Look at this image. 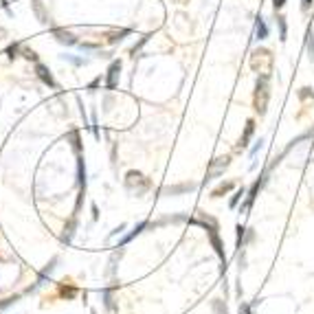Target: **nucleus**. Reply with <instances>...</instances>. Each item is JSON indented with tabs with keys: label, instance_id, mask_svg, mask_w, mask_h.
<instances>
[{
	"label": "nucleus",
	"instance_id": "nucleus-1",
	"mask_svg": "<svg viewBox=\"0 0 314 314\" xmlns=\"http://www.w3.org/2000/svg\"><path fill=\"white\" fill-rule=\"evenodd\" d=\"M268 99H270V75H262L257 79V86H255V110L259 115H266V108H268Z\"/></svg>",
	"mask_w": 314,
	"mask_h": 314
},
{
	"label": "nucleus",
	"instance_id": "nucleus-19",
	"mask_svg": "<svg viewBox=\"0 0 314 314\" xmlns=\"http://www.w3.org/2000/svg\"><path fill=\"white\" fill-rule=\"evenodd\" d=\"M18 51H20V44H13V47H9V48H7V55L13 60V57L18 55Z\"/></svg>",
	"mask_w": 314,
	"mask_h": 314
},
{
	"label": "nucleus",
	"instance_id": "nucleus-7",
	"mask_svg": "<svg viewBox=\"0 0 314 314\" xmlns=\"http://www.w3.org/2000/svg\"><path fill=\"white\" fill-rule=\"evenodd\" d=\"M209 240H211L213 248H216V253H217V257L224 259V262H226V257H224V246H222V240H220V235H217V229H209Z\"/></svg>",
	"mask_w": 314,
	"mask_h": 314
},
{
	"label": "nucleus",
	"instance_id": "nucleus-5",
	"mask_svg": "<svg viewBox=\"0 0 314 314\" xmlns=\"http://www.w3.org/2000/svg\"><path fill=\"white\" fill-rule=\"evenodd\" d=\"M119 72H121V62H112L110 68H108V79H106L108 88H115L119 84Z\"/></svg>",
	"mask_w": 314,
	"mask_h": 314
},
{
	"label": "nucleus",
	"instance_id": "nucleus-9",
	"mask_svg": "<svg viewBox=\"0 0 314 314\" xmlns=\"http://www.w3.org/2000/svg\"><path fill=\"white\" fill-rule=\"evenodd\" d=\"M253 132H255V121H253V119H248V121H246V130H244L242 139H240V145H238V149H244V147H248V141H251Z\"/></svg>",
	"mask_w": 314,
	"mask_h": 314
},
{
	"label": "nucleus",
	"instance_id": "nucleus-14",
	"mask_svg": "<svg viewBox=\"0 0 314 314\" xmlns=\"http://www.w3.org/2000/svg\"><path fill=\"white\" fill-rule=\"evenodd\" d=\"M306 47H308V55H310V60H314V35H312V29L306 31Z\"/></svg>",
	"mask_w": 314,
	"mask_h": 314
},
{
	"label": "nucleus",
	"instance_id": "nucleus-17",
	"mask_svg": "<svg viewBox=\"0 0 314 314\" xmlns=\"http://www.w3.org/2000/svg\"><path fill=\"white\" fill-rule=\"evenodd\" d=\"M145 226H147V222H141V224H139V226H136V229H134V231H132V233H130V235H127V238H123V242H121V244H125V242H130V240H132V238H134V235H139V233H141V231H143V229H145Z\"/></svg>",
	"mask_w": 314,
	"mask_h": 314
},
{
	"label": "nucleus",
	"instance_id": "nucleus-12",
	"mask_svg": "<svg viewBox=\"0 0 314 314\" xmlns=\"http://www.w3.org/2000/svg\"><path fill=\"white\" fill-rule=\"evenodd\" d=\"M277 24H279V40L286 42V40H288V24H286V18L277 16Z\"/></svg>",
	"mask_w": 314,
	"mask_h": 314
},
{
	"label": "nucleus",
	"instance_id": "nucleus-11",
	"mask_svg": "<svg viewBox=\"0 0 314 314\" xmlns=\"http://www.w3.org/2000/svg\"><path fill=\"white\" fill-rule=\"evenodd\" d=\"M233 187H235L233 183H222V185H220V187H217V189H213L211 198H222V195H224V193H229V191L233 189Z\"/></svg>",
	"mask_w": 314,
	"mask_h": 314
},
{
	"label": "nucleus",
	"instance_id": "nucleus-6",
	"mask_svg": "<svg viewBox=\"0 0 314 314\" xmlns=\"http://www.w3.org/2000/svg\"><path fill=\"white\" fill-rule=\"evenodd\" d=\"M35 72H38V77L44 81L47 86H51V88H57V84H55V79H53V75H51V71H48L44 64H35Z\"/></svg>",
	"mask_w": 314,
	"mask_h": 314
},
{
	"label": "nucleus",
	"instance_id": "nucleus-20",
	"mask_svg": "<svg viewBox=\"0 0 314 314\" xmlns=\"http://www.w3.org/2000/svg\"><path fill=\"white\" fill-rule=\"evenodd\" d=\"M60 292L64 294V297H75V292H77V290H75V288H66V286H62V288H60Z\"/></svg>",
	"mask_w": 314,
	"mask_h": 314
},
{
	"label": "nucleus",
	"instance_id": "nucleus-15",
	"mask_svg": "<svg viewBox=\"0 0 314 314\" xmlns=\"http://www.w3.org/2000/svg\"><path fill=\"white\" fill-rule=\"evenodd\" d=\"M242 195H246V189H238V191H235L233 198H231V202H229V207H231V209L238 207V202L242 200Z\"/></svg>",
	"mask_w": 314,
	"mask_h": 314
},
{
	"label": "nucleus",
	"instance_id": "nucleus-3",
	"mask_svg": "<svg viewBox=\"0 0 314 314\" xmlns=\"http://www.w3.org/2000/svg\"><path fill=\"white\" fill-rule=\"evenodd\" d=\"M264 183H266V174H264L262 178H257V180H255V183L251 185V189L246 191V202H244V207H242L244 211H248V209L253 207V202H255V195L259 193V189L264 187Z\"/></svg>",
	"mask_w": 314,
	"mask_h": 314
},
{
	"label": "nucleus",
	"instance_id": "nucleus-26",
	"mask_svg": "<svg viewBox=\"0 0 314 314\" xmlns=\"http://www.w3.org/2000/svg\"><path fill=\"white\" fill-rule=\"evenodd\" d=\"M93 314H95V312H93Z\"/></svg>",
	"mask_w": 314,
	"mask_h": 314
},
{
	"label": "nucleus",
	"instance_id": "nucleus-2",
	"mask_svg": "<svg viewBox=\"0 0 314 314\" xmlns=\"http://www.w3.org/2000/svg\"><path fill=\"white\" fill-rule=\"evenodd\" d=\"M272 66V53L268 48H257V51L251 55V68L253 71H259L262 75H268Z\"/></svg>",
	"mask_w": 314,
	"mask_h": 314
},
{
	"label": "nucleus",
	"instance_id": "nucleus-18",
	"mask_svg": "<svg viewBox=\"0 0 314 314\" xmlns=\"http://www.w3.org/2000/svg\"><path fill=\"white\" fill-rule=\"evenodd\" d=\"M235 231H238V248H242V244H244V235H246V229H244V226L240 224Z\"/></svg>",
	"mask_w": 314,
	"mask_h": 314
},
{
	"label": "nucleus",
	"instance_id": "nucleus-16",
	"mask_svg": "<svg viewBox=\"0 0 314 314\" xmlns=\"http://www.w3.org/2000/svg\"><path fill=\"white\" fill-rule=\"evenodd\" d=\"M299 99H301V101L314 99V90L312 88H301V90H299Z\"/></svg>",
	"mask_w": 314,
	"mask_h": 314
},
{
	"label": "nucleus",
	"instance_id": "nucleus-13",
	"mask_svg": "<svg viewBox=\"0 0 314 314\" xmlns=\"http://www.w3.org/2000/svg\"><path fill=\"white\" fill-rule=\"evenodd\" d=\"M33 9H35V16L40 18V22H48V16L44 13V7H42V0H33Z\"/></svg>",
	"mask_w": 314,
	"mask_h": 314
},
{
	"label": "nucleus",
	"instance_id": "nucleus-22",
	"mask_svg": "<svg viewBox=\"0 0 314 314\" xmlns=\"http://www.w3.org/2000/svg\"><path fill=\"white\" fill-rule=\"evenodd\" d=\"M284 4H286V0H272V9H275V11H279Z\"/></svg>",
	"mask_w": 314,
	"mask_h": 314
},
{
	"label": "nucleus",
	"instance_id": "nucleus-24",
	"mask_svg": "<svg viewBox=\"0 0 314 314\" xmlns=\"http://www.w3.org/2000/svg\"><path fill=\"white\" fill-rule=\"evenodd\" d=\"M262 145H264V141H262V139H259V143H257V145H255V147L251 149V154H253V156H255V154H257V152H259V149H262Z\"/></svg>",
	"mask_w": 314,
	"mask_h": 314
},
{
	"label": "nucleus",
	"instance_id": "nucleus-25",
	"mask_svg": "<svg viewBox=\"0 0 314 314\" xmlns=\"http://www.w3.org/2000/svg\"><path fill=\"white\" fill-rule=\"evenodd\" d=\"M4 38H7V31H4V29H0V40H4Z\"/></svg>",
	"mask_w": 314,
	"mask_h": 314
},
{
	"label": "nucleus",
	"instance_id": "nucleus-10",
	"mask_svg": "<svg viewBox=\"0 0 314 314\" xmlns=\"http://www.w3.org/2000/svg\"><path fill=\"white\" fill-rule=\"evenodd\" d=\"M255 35H257V40H266L268 38V24L264 22V18H257V24H255Z\"/></svg>",
	"mask_w": 314,
	"mask_h": 314
},
{
	"label": "nucleus",
	"instance_id": "nucleus-23",
	"mask_svg": "<svg viewBox=\"0 0 314 314\" xmlns=\"http://www.w3.org/2000/svg\"><path fill=\"white\" fill-rule=\"evenodd\" d=\"M310 7H312V0H301V9H303V11H308Z\"/></svg>",
	"mask_w": 314,
	"mask_h": 314
},
{
	"label": "nucleus",
	"instance_id": "nucleus-4",
	"mask_svg": "<svg viewBox=\"0 0 314 314\" xmlns=\"http://www.w3.org/2000/svg\"><path fill=\"white\" fill-rule=\"evenodd\" d=\"M229 165H231V158H229V156L216 158V161L211 163V167H209V178H216V176H220ZM209 178H207V180H209Z\"/></svg>",
	"mask_w": 314,
	"mask_h": 314
},
{
	"label": "nucleus",
	"instance_id": "nucleus-8",
	"mask_svg": "<svg viewBox=\"0 0 314 314\" xmlns=\"http://www.w3.org/2000/svg\"><path fill=\"white\" fill-rule=\"evenodd\" d=\"M53 35H55L57 40H60L62 44H77V38L71 33V31H66V29H53Z\"/></svg>",
	"mask_w": 314,
	"mask_h": 314
},
{
	"label": "nucleus",
	"instance_id": "nucleus-21",
	"mask_svg": "<svg viewBox=\"0 0 314 314\" xmlns=\"http://www.w3.org/2000/svg\"><path fill=\"white\" fill-rule=\"evenodd\" d=\"M240 314H253V308L248 306V303H242V308H240Z\"/></svg>",
	"mask_w": 314,
	"mask_h": 314
}]
</instances>
